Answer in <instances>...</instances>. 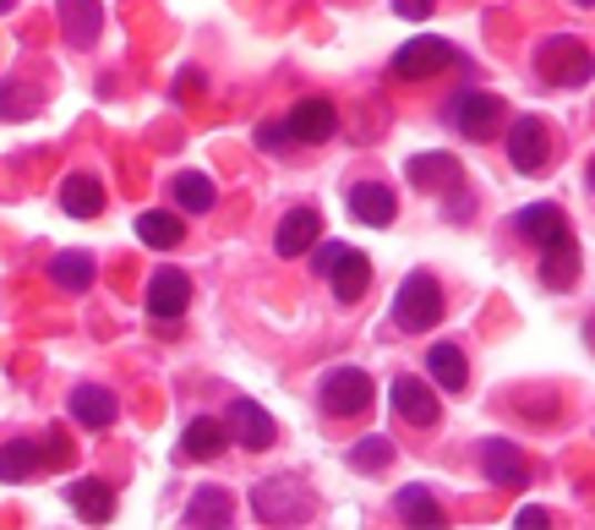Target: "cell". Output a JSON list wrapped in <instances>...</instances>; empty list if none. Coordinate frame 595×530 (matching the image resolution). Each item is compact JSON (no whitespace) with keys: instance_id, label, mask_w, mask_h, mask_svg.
Returning <instances> with one entry per match:
<instances>
[{"instance_id":"cell-29","label":"cell","mask_w":595,"mask_h":530,"mask_svg":"<svg viewBox=\"0 0 595 530\" xmlns=\"http://www.w3.org/2000/svg\"><path fill=\"white\" fill-rule=\"evenodd\" d=\"M574 279H579V247H574V241H568V247H546L541 284H546V290H574Z\"/></svg>"},{"instance_id":"cell-28","label":"cell","mask_w":595,"mask_h":530,"mask_svg":"<svg viewBox=\"0 0 595 530\" xmlns=\"http://www.w3.org/2000/svg\"><path fill=\"white\" fill-rule=\"evenodd\" d=\"M170 198H175L181 213H208V208L219 202V187H213L202 170H181V176L170 181Z\"/></svg>"},{"instance_id":"cell-33","label":"cell","mask_w":595,"mask_h":530,"mask_svg":"<svg viewBox=\"0 0 595 530\" xmlns=\"http://www.w3.org/2000/svg\"><path fill=\"white\" fill-rule=\"evenodd\" d=\"M33 104H39L33 93H22V99H17V93H11V82L0 88V116H33Z\"/></svg>"},{"instance_id":"cell-8","label":"cell","mask_w":595,"mask_h":530,"mask_svg":"<svg viewBox=\"0 0 595 530\" xmlns=\"http://www.w3.org/2000/svg\"><path fill=\"white\" fill-rule=\"evenodd\" d=\"M230 443H241L246 454H263V449H273V438H279V427H273V416H268L258 399H230Z\"/></svg>"},{"instance_id":"cell-17","label":"cell","mask_w":595,"mask_h":530,"mask_svg":"<svg viewBox=\"0 0 595 530\" xmlns=\"http://www.w3.org/2000/svg\"><path fill=\"white\" fill-rule=\"evenodd\" d=\"M61 208H67L71 219H99V213H104L99 176H93V170H71L67 181H61Z\"/></svg>"},{"instance_id":"cell-38","label":"cell","mask_w":595,"mask_h":530,"mask_svg":"<svg viewBox=\"0 0 595 530\" xmlns=\"http://www.w3.org/2000/svg\"><path fill=\"white\" fill-rule=\"evenodd\" d=\"M11 6H17V0H0V17H6V11H11Z\"/></svg>"},{"instance_id":"cell-24","label":"cell","mask_w":595,"mask_h":530,"mask_svg":"<svg viewBox=\"0 0 595 530\" xmlns=\"http://www.w3.org/2000/svg\"><path fill=\"white\" fill-rule=\"evenodd\" d=\"M181 236H186L181 213H170V208H142V213H137V241H142V247L170 252V247H181Z\"/></svg>"},{"instance_id":"cell-25","label":"cell","mask_w":595,"mask_h":530,"mask_svg":"<svg viewBox=\"0 0 595 530\" xmlns=\"http://www.w3.org/2000/svg\"><path fill=\"white\" fill-rule=\"evenodd\" d=\"M56 11H61V28H67V39L77 50H88L99 39V22H104L99 0H56Z\"/></svg>"},{"instance_id":"cell-10","label":"cell","mask_w":595,"mask_h":530,"mask_svg":"<svg viewBox=\"0 0 595 530\" xmlns=\"http://www.w3.org/2000/svg\"><path fill=\"white\" fill-rule=\"evenodd\" d=\"M312 241H323V213H317L312 202H301V208H290V213L279 219L273 252H279V258H306Z\"/></svg>"},{"instance_id":"cell-20","label":"cell","mask_w":595,"mask_h":530,"mask_svg":"<svg viewBox=\"0 0 595 530\" xmlns=\"http://www.w3.org/2000/svg\"><path fill=\"white\" fill-rule=\"evenodd\" d=\"M426 372H432V383L443 394H464V383H470V361H464L460 344H448V339L426 350Z\"/></svg>"},{"instance_id":"cell-14","label":"cell","mask_w":595,"mask_h":530,"mask_svg":"<svg viewBox=\"0 0 595 530\" xmlns=\"http://www.w3.org/2000/svg\"><path fill=\"white\" fill-rule=\"evenodd\" d=\"M284 132H290V142H329L333 132H339V110H333L329 99H301L295 110H290V121H284Z\"/></svg>"},{"instance_id":"cell-4","label":"cell","mask_w":595,"mask_h":530,"mask_svg":"<svg viewBox=\"0 0 595 530\" xmlns=\"http://www.w3.org/2000/svg\"><path fill=\"white\" fill-rule=\"evenodd\" d=\"M448 127L470 142H492L503 132V99L486 93V88H464V93L448 99Z\"/></svg>"},{"instance_id":"cell-16","label":"cell","mask_w":595,"mask_h":530,"mask_svg":"<svg viewBox=\"0 0 595 530\" xmlns=\"http://www.w3.org/2000/svg\"><path fill=\"white\" fill-rule=\"evenodd\" d=\"M329 279H333V301H344V307H355L361 296H366V284H372V258L366 252H339V263L329 268Z\"/></svg>"},{"instance_id":"cell-34","label":"cell","mask_w":595,"mask_h":530,"mask_svg":"<svg viewBox=\"0 0 595 530\" xmlns=\"http://www.w3.org/2000/svg\"><path fill=\"white\" fill-rule=\"evenodd\" d=\"M394 11L404 22H426V17L437 11V0H394Z\"/></svg>"},{"instance_id":"cell-26","label":"cell","mask_w":595,"mask_h":530,"mask_svg":"<svg viewBox=\"0 0 595 530\" xmlns=\"http://www.w3.org/2000/svg\"><path fill=\"white\" fill-rule=\"evenodd\" d=\"M44 470V443L39 438H11L0 449V481H33Z\"/></svg>"},{"instance_id":"cell-27","label":"cell","mask_w":595,"mask_h":530,"mask_svg":"<svg viewBox=\"0 0 595 530\" xmlns=\"http://www.w3.org/2000/svg\"><path fill=\"white\" fill-rule=\"evenodd\" d=\"M399 514H404V526H415V530H437V526H448L443 520V503L426 492V487H399Z\"/></svg>"},{"instance_id":"cell-1","label":"cell","mask_w":595,"mask_h":530,"mask_svg":"<svg viewBox=\"0 0 595 530\" xmlns=\"http://www.w3.org/2000/svg\"><path fill=\"white\" fill-rule=\"evenodd\" d=\"M535 71H541L546 88H585L595 71V56L579 33H552V39L535 50Z\"/></svg>"},{"instance_id":"cell-35","label":"cell","mask_w":595,"mask_h":530,"mask_svg":"<svg viewBox=\"0 0 595 530\" xmlns=\"http://www.w3.org/2000/svg\"><path fill=\"white\" fill-rule=\"evenodd\" d=\"M258 148H268V153H279V148H290V132H284V121H268L263 132H258Z\"/></svg>"},{"instance_id":"cell-37","label":"cell","mask_w":595,"mask_h":530,"mask_svg":"<svg viewBox=\"0 0 595 530\" xmlns=\"http://www.w3.org/2000/svg\"><path fill=\"white\" fill-rule=\"evenodd\" d=\"M175 93H186V99H202V71L186 67L181 77H175Z\"/></svg>"},{"instance_id":"cell-3","label":"cell","mask_w":595,"mask_h":530,"mask_svg":"<svg viewBox=\"0 0 595 530\" xmlns=\"http://www.w3.org/2000/svg\"><path fill=\"white\" fill-rule=\"evenodd\" d=\"M394 323L404 333H432L443 323V284L432 273H410L394 296Z\"/></svg>"},{"instance_id":"cell-23","label":"cell","mask_w":595,"mask_h":530,"mask_svg":"<svg viewBox=\"0 0 595 530\" xmlns=\"http://www.w3.org/2000/svg\"><path fill=\"white\" fill-rule=\"evenodd\" d=\"M410 187H421V192H448V187H460V159H454V153H415V159H410Z\"/></svg>"},{"instance_id":"cell-2","label":"cell","mask_w":595,"mask_h":530,"mask_svg":"<svg viewBox=\"0 0 595 530\" xmlns=\"http://www.w3.org/2000/svg\"><path fill=\"white\" fill-rule=\"evenodd\" d=\"M252 509L263 526H306L312 520V492L301 476H273L252 492Z\"/></svg>"},{"instance_id":"cell-5","label":"cell","mask_w":595,"mask_h":530,"mask_svg":"<svg viewBox=\"0 0 595 530\" xmlns=\"http://www.w3.org/2000/svg\"><path fill=\"white\" fill-rule=\"evenodd\" d=\"M317 399H323L329 416L355 421V416L372 410V378H366L361 367H333V372H323V383H317Z\"/></svg>"},{"instance_id":"cell-9","label":"cell","mask_w":595,"mask_h":530,"mask_svg":"<svg viewBox=\"0 0 595 530\" xmlns=\"http://www.w3.org/2000/svg\"><path fill=\"white\" fill-rule=\"evenodd\" d=\"M448 61H454V44H448V39H432V33H421V39L399 44V56H394V77H404V82H421V77L443 71Z\"/></svg>"},{"instance_id":"cell-32","label":"cell","mask_w":595,"mask_h":530,"mask_svg":"<svg viewBox=\"0 0 595 530\" xmlns=\"http://www.w3.org/2000/svg\"><path fill=\"white\" fill-rule=\"evenodd\" d=\"M39 443H44V464H56V470H67L71 464V443H67L61 427H50V438H39Z\"/></svg>"},{"instance_id":"cell-15","label":"cell","mask_w":595,"mask_h":530,"mask_svg":"<svg viewBox=\"0 0 595 530\" xmlns=\"http://www.w3.org/2000/svg\"><path fill=\"white\" fill-rule=\"evenodd\" d=\"M344 202H350V219H361V224H372V230H389V224H394V213H399L394 192H389V187H377V181L350 187Z\"/></svg>"},{"instance_id":"cell-39","label":"cell","mask_w":595,"mask_h":530,"mask_svg":"<svg viewBox=\"0 0 595 530\" xmlns=\"http://www.w3.org/2000/svg\"><path fill=\"white\" fill-rule=\"evenodd\" d=\"M574 6H585V11H591V6H595V0H574Z\"/></svg>"},{"instance_id":"cell-7","label":"cell","mask_w":595,"mask_h":530,"mask_svg":"<svg viewBox=\"0 0 595 530\" xmlns=\"http://www.w3.org/2000/svg\"><path fill=\"white\" fill-rule=\"evenodd\" d=\"M148 318L153 323H181L186 318V307H192V279L181 273V268H159L153 279H148Z\"/></svg>"},{"instance_id":"cell-6","label":"cell","mask_w":595,"mask_h":530,"mask_svg":"<svg viewBox=\"0 0 595 530\" xmlns=\"http://www.w3.org/2000/svg\"><path fill=\"white\" fill-rule=\"evenodd\" d=\"M503 142H508V164L525 170V176H546L552 164V127L541 116H520L503 127Z\"/></svg>"},{"instance_id":"cell-22","label":"cell","mask_w":595,"mask_h":530,"mask_svg":"<svg viewBox=\"0 0 595 530\" xmlns=\"http://www.w3.org/2000/svg\"><path fill=\"white\" fill-rule=\"evenodd\" d=\"M224 443H230V427L219 416H192V427L181 432V454L186 460H219Z\"/></svg>"},{"instance_id":"cell-18","label":"cell","mask_w":595,"mask_h":530,"mask_svg":"<svg viewBox=\"0 0 595 530\" xmlns=\"http://www.w3.org/2000/svg\"><path fill=\"white\" fill-rule=\"evenodd\" d=\"M230 514H235V503H230V492L224 487H198L192 492V503H186V530H224L230 526Z\"/></svg>"},{"instance_id":"cell-19","label":"cell","mask_w":595,"mask_h":530,"mask_svg":"<svg viewBox=\"0 0 595 530\" xmlns=\"http://www.w3.org/2000/svg\"><path fill=\"white\" fill-rule=\"evenodd\" d=\"M67 503L88 526H110L115 520V487H104V481H71Z\"/></svg>"},{"instance_id":"cell-31","label":"cell","mask_w":595,"mask_h":530,"mask_svg":"<svg viewBox=\"0 0 595 530\" xmlns=\"http://www.w3.org/2000/svg\"><path fill=\"white\" fill-rule=\"evenodd\" d=\"M389 460H394V438H389V432H372L366 443L350 449V464H355V470H383Z\"/></svg>"},{"instance_id":"cell-36","label":"cell","mask_w":595,"mask_h":530,"mask_svg":"<svg viewBox=\"0 0 595 530\" xmlns=\"http://www.w3.org/2000/svg\"><path fill=\"white\" fill-rule=\"evenodd\" d=\"M514 526H520V530H546V526H552V514H546L541 503H525V509L514 514Z\"/></svg>"},{"instance_id":"cell-12","label":"cell","mask_w":595,"mask_h":530,"mask_svg":"<svg viewBox=\"0 0 595 530\" xmlns=\"http://www.w3.org/2000/svg\"><path fill=\"white\" fill-rule=\"evenodd\" d=\"M475 460H481V470L497 481V487H525L530 481V460L520 443H508V438H486L481 449H475Z\"/></svg>"},{"instance_id":"cell-13","label":"cell","mask_w":595,"mask_h":530,"mask_svg":"<svg viewBox=\"0 0 595 530\" xmlns=\"http://www.w3.org/2000/svg\"><path fill=\"white\" fill-rule=\"evenodd\" d=\"M394 416L399 421H410V427H432L437 416H443V404H437V389L432 383H421V378H394Z\"/></svg>"},{"instance_id":"cell-11","label":"cell","mask_w":595,"mask_h":530,"mask_svg":"<svg viewBox=\"0 0 595 530\" xmlns=\"http://www.w3.org/2000/svg\"><path fill=\"white\" fill-rule=\"evenodd\" d=\"M520 236L525 241H535V247H568L574 241V230H568V213L557 208V202H530V208H520Z\"/></svg>"},{"instance_id":"cell-21","label":"cell","mask_w":595,"mask_h":530,"mask_svg":"<svg viewBox=\"0 0 595 530\" xmlns=\"http://www.w3.org/2000/svg\"><path fill=\"white\" fill-rule=\"evenodd\" d=\"M115 416H121V404L110 389H71V421L77 427L104 432V427H115Z\"/></svg>"},{"instance_id":"cell-30","label":"cell","mask_w":595,"mask_h":530,"mask_svg":"<svg viewBox=\"0 0 595 530\" xmlns=\"http://www.w3.org/2000/svg\"><path fill=\"white\" fill-rule=\"evenodd\" d=\"M93 258L88 252H61V258H50V284H61V290H88L93 284Z\"/></svg>"}]
</instances>
